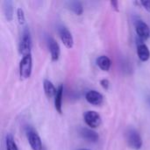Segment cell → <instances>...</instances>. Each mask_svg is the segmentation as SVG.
Returning <instances> with one entry per match:
<instances>
[{
  "label": "cell",
  "mask_w": 150,
  "mask_h": 150,
  "mask_svg": "<svg viewBox=\"0 0 150 150\" xmlns=\"http://www.w3.org/2000/svg\"><path fill=\"white\" fill-rule=\"evenodd\" d=\"M3 11L7 21H11L13 18V4L11 0H4L3 2Z\"/></svg>",
  "instance_id": "cell-12"
},
{
  "label": "cell",
  "mask_w": 150,
  "mask_h": 150,
  "mask_svg": "<svg viewBox=\"0 0 150 150\" xmlns=\"http://www.w3.org/2000/svg\"><path fill=\"white\" fill-rule=\"evenodd\" d=\"M32 67L33 62L31 54L23 56L22 60L19 62V76L21 79H27L30 77L32 73Z\"/></svg>",
  "instance_id": "cell-3"
},
{
  "label": "cell",
  "mask_w": 150,
  "mask_h": 150,
  "mask_svg": "<svg viewBox=\"0 0 150 150\" xmlns=\"http://www.w3.org/2000/svg\"><path fill=\"white\" fill-rule=\"evenodd\" d=\"M149 103L150 105V97H149Z\"/></svg>",
  "instance_id": "cell-22"
},
{
  "label": "cell",
  "mask_w": 150,
  "mask_h": 150,
  "mask_svg": "<svg viewBox=\"0 0 150 150\" xmlns=\"http://www.w3.org/2000/svg\"><path fill=\"white\" fill-rule=\"evenodd\" d=\"M43 87H44L45 94L48 98L55 97L56 92H57V89L54 87V85L53 84V83L51 81H49L47 79H45L44 83H43Z\"/></svg>",
  "instance_id": "cell-14"
},
{
  "label": "cell",
  "mask_w": 150,
  "mask_h": 150,
  "mask_svg": "<svg viewBox=\"0 0 150 150\" xmlns=\"http://www.w3.org/2000/svg\"><path fill=\"white\" fill-rule=\"evenodd\" d=\"M135 31L138 37L142 40H148L150 37L149 26L142 19L135 21Z\"/></svg>",
  "instance_id": "cell-7"
},
{
  "label": "cell",
  "mask_w": 150,
  "mask_h": 150,
  "mask_svg": "<svg viewBox=\"0 0 150 150\" xmlns=\"http://www.w3.org/2000/svg\"><path fill=\"white\" fill-rule=\"evenodd\" d=\"M26 136H27V140L29 142V144L32 149L42 150V142H41L40 137L39 136V134L33 128L30 127L26 128Z\"/></svg>",
  "instance_id": "cell-4"
},
{
  "label": "cell",
  "mask_w": 150,
  "mask_h": 150,
  "mask_svg": "<svg viewBox=\"0 0 150 150\" xmlns=\"http://www.w3.org/2000/svg\"><path fill=\"white\" fill-rule=\"evenodd\" d=\"M85 123L91 128H97L100 127L102 123V120L100 115L94 111H88L83 115Z\"/></svg>",
  "instance_id": "cell-5"
},
{
  "label": "cell",
  "mask_w": 150,
  "mask_h": 150,
  "mask_svg": "<svg viewBox=\"0 0 150 150\" xmlns=\"http://www.w3.org/2000/svg\"><path fill=\"white\" fill-rule=\"evenodd\" d=\"M86 100L93 105H100L104 101V98L101 93L97 91H89L85 95Z\"/></svg>",
  "instance_id": "cell-9"
},
{
  "label": "cell",
  "mask_w": 150,
  "mask_h": 150,
  "mask_svg": "<svg viewBox=\"0 0 150 150\" xmlns=\"http://www.w3.org/2000/svg\"><path fill=\"white\" fill-rule=\"evenodd\" d=\"M80 135L86 141L91 142H97L98 141V134L97 132H95L92 129L87 128V127H82L80 129Z\"/></svg>",
  "instance_id": "cell-10"
},
{
  "label": "cell",
  "mask_w": 150,
  "mask_h": 150,
  "mask_svg": "<svg viewBox=\"0 0 150 150\" xmlns=\"http://www.w3.org/2000/svg\"><path fill=\"white\" fill-rule=\"evenodd\" d=\"M5 147L6 150H18L14 138L11 134H7L5 136Z\"/></svg>",
  "instance_id": "cell-17"
},
{
  "label": "cell",
  "mask_w": 150,
  "mask_h": 150,
  "mask_svg": "<svg viewBox=\"0 0 150 150\" xmlns=\"http://www.w3.org/2000/svg\"><path fill=\"white\" fill-rule=\"evenodd\" d=\"M78 150H88V149H78Z\"/></svg>",
  "instance_id": "cell-23"
},
{
  "label": "cell",
  "mask_w": 150,
  "mask_h": 150,
  "mask_svg": "<svg viewBox=\"0 0 150 150\" xmlns=\"http://www.w3.org/2000/svg\"><path fill=\"white\" fill-rule=\"evenodd\" d=\"M111 5L112 7L115 10V11H119V2L118 1H111Z\"/></svg>",
  "instance_id": "cell-21"
},
{
  "label": "cell",
  "mask_w": 150,
  "mask_h": 150,
  "mask_svg": "<svg viewBox=\"0 0 150 150\" xmlns=\"http://www.w3.org/2000/svg\"><path fill=\"white\" fill-rule=\"evenodd\" d=\"M137 54L141 61L147 62L150 58V51L146 44H144L142 41L139 42L137 44Z\"/></svg>",
  "instance_id": "cell-11"
},
{
  "label": "cell",
  "mask_w": 150,
  "mask_h": 150,
  "mask_svg": "<svg viewBox=\"0 0 150 150\" xmlns=\"http://www.w3.org/2000/svg\"><path fill=\"white\" fill-rule=\"evenodd\" d=\"M47 44H48L52 61H54V62L58 61V59L60 57V53H61L59 44L57 43V41L54 39H53L51 37H49L47 39Z\"/></svg>",
  "instance_id": "cell-8"
},
{
  "label": "cell",
  "mask_w": 150,
  "mask_h": 150,
  "mask_svg": "<svg viewBox=\"0 0 150 150\" xmlns=\"http://www.w3.org/2000/svg\"><path fill=\"white\" fill-rule=\"evenodd\" d=\"M126 140L128 146L134 150H139L142 147V139L134 128H128L126 132Z\"/></svg>",
  "instance_id": "cell-1"
},
{
  "label": "cell",
  "mask_w": 150,
  "mask_h": 150,
  "mask_svg": "<svg viewBox=\"0 0 150 150\" xmlns=\"http://www.w3.org/2000/svg\"><path fill=\"white\" fill-rule=\"evenodd\" d=\"M97 65L104 71H108L111 68L112 62L110 58L106 55H100L97 58Z\"/></svg>",
  "instance_id": "cell-15"
},
{
  "label": "cell",
  "mask_w": 150,
  "mask_h": 150,
  "mask_svg": "<svg viewBox=\"0 0 150 150\" xmlns=\"http://www.w3.org/2000/svg\"><path fill=\"white\" fill-rule=\"evenodd\" d=\"M17 17H18V23L23 25L25 22V13H24V11L23 9L21 8H18L17 10Z\"/></svg>",
  "instance_id": "cell-18"
},
{
  "label": "cell",
  "mask_w": 150,
  "mask_h": 150,
  "mask_svg": "<svg viewBox=\"0 0 150 150\" xmlns=\"http://www.w3.org/2000/svg\"><path fill=\"white\" fill-rule=\"evenodd\" d=\"M68 7L73 11L75 12L76 15H81L83 12V7L81 2L79 1H69L67 3Z\"/></svg>",
  "instance_id": "cell-16"
},
{
  "label": "cell",
  "mask_w": 150,
  "mask_h": 150,
  "mask_svg": "<svg viewBox=\"0 0 150 150\" xmlns=\"http://www.w3.org/2000/svg\"><path fill=\"white\" fill-rule=\"evenodd\" d=\"M62 95H63V86L60 85L57 89V92L54 97V108L59 113H62Z\"/></svg>",
  "instance_id": "cell-13"
},
{
  "label": "cell",
  "mask_w": 150,
  "mask_h": 150,
  "mask_svg": "<svg viewBox=\"0 0 150 150\" xmlns=\"http://www.w3.org/2000/svg\"><path fill=\"white\" fill-rule=\"evenodd\" d=\"M140 4H142L145 8V10L150 11V1H141Z\"/></svg>",
  "instance_id": "cell-20"
},
{
  "label": "cell",
  "mask_w": 150,
  "mask_h": 150,
  "mask_svg": "<svg viewBox=\"0 0 150 150\" xmlns=\"http://www.w3.org/2000/svg\"><path fill=\"white\" fill-rule=\"evenodd\" d=\"M58 33H59V36H60L62 43L65 45V47L68 48H72L73 45H74V40H73V36H72L71 33L69 32V30L66 26L62 25L58 28Z\"/></svg>",
  "instance_id": "cell-6"
},
{
  "label": "cell",
  "mask_w": 150,
  "mask_h": 150,
  "mask_svg": "<svg viewBox=\"0 0 150 150\" xmlns=\"http://www.w3.org/2000/svg\"><path fill=\"white\" fill-rule=\"evenodd\" d=\"M31 47H32V39L29 28L25 26L22 32V36L19 44V52L23 56L31 54Z\"/></svg>",
  "instance_id": "cell-2"
},
{
  "label": "cell",
  "mask_w": 150,
  "mask_h": 150,
  "mask_svg": "<svg viewBox=\"0 0 150 150\" xmlns=\"http://www.w3.org/2000/svg\"><path fill=\"white\" fill-rule=\"evenodd\" d=\"M100 84L101 86L105 89V90H108L109 89V86H110V83L107 79H102L100 81Z\"/></svg>",
  "instance_id": "cell-19"
}]
</instances>
